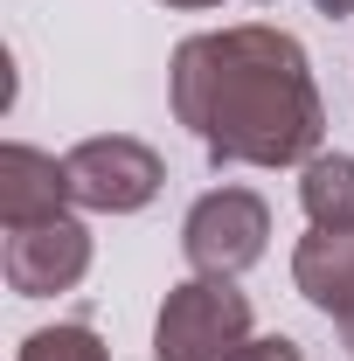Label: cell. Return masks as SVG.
Returning a JSON list of instances; mask_svg holds the SVG:
<instances>
[{
    "instance_id": "cell-12",
    "label": "cell",
    "mask_w": 354,
    "mask_h": 361,
    "mask_svg": "<svg viewBox=\"0 0 354 361\" xmlns=\"http://www.w3.org/2000/svg\"><path fill=\"white\" fill-rule=\"evenodd\" d=\"M160 7H181V14H209V7H222V0H160Z\"/></svg>"
},
{
    "instance_id": "cell-7",
    "label": "cell",
    "mask_w": 354,
    "mask_h": 361,
    "mask_svg": "<svg viewBox=\"0 0 354 361\" xmlns=\"http://www.w3.org/2000/svg\"><path fill=\"white\" fill-rule=\"evenodd\" d=\"M292 285L312 313H326L341 326L354 355V229H306L292 250Z\"/></svg>"
},
{
    "instance_id": "cell-5",
    "label": "cell",
    "mask_w": 354,
    "mask_h": 361,
    "mask_svg": "<svg viewBox=\"0 0 354 361\" xmlns=\"http://www.w3.org/2000/svg\"><path fill=\"white\" fill-rule=\"evenodd\" d=\"M90 257H97V243H90V229L77 216H56V223H35V229H7V243H0V271H7V285L21 299L77 292Z\"/></svg>"
},
{
    "instance_id": "cell-8",
    "label": "cell",
    "mask_w": 354,
    "mask_h": 361,
    "mask_svg": "<svg viewBox=\"0 0 354 361\" xmlns=\"http://www.w3.org/2000/svg\"><path fill=\"white\" fill-rule=\"evenodd\" d=\"M299 209L312 229H354V153H312L299 167Z\"/></svg>"
},
{
    "instance_id": "cell-14",
    "label": "cell",
    "mask_w": 354,
    "mask_h": 361,
    "mask_svg": "<svg viewBox=\"0 0 354 361\" xmlns=\"http://www.w3.org/2000/svg\"><path fill=\"white\" fill-rule=\"evenodd\" d=\"M348 361H354V355H348Z\"/></svg>"
},
{
    "instance_id": "cell-6",
    "label": "cell",
    "mask_w": 354,
    "mask_h": 361,
    "mask_svg": "<svg viewBox=\"0 0 354 361\" xmlns=\"http://www.w3.org/2000/svg\"><path fill=\"white\" fill-rule=\"evenodd\" d=\"M77 195H70V167L28 146V139H7L0 146V223L7 229H35V223H56L70 216Z\"/></svg>"
},
{
    "instance_id": "cell-2",
    "label": "cell",
    "mask_w": 354,
    "mask_h": 361,
    "mask_svg": "<svg viewBox=\"0 0 354 361\" xmlns=\"http://www.w3.org/2000/svg\"><path fill=\"white\" fill-rule=\"evenodd\" d=\"M257 341L250 292L236 278H202L188 271L153 313V361H243Z\"/></svg>"
},
{
    "instance_id": "cell-3",
    "label": "cell",
    "mask_w": 354,
    "mask_h": 361,
    "mask_svg": "<svg viewBox=\"0 0 354 361\" xmlns=\"http://www.w3.org/2000/svg\"><path fill=\"white\" fill-rule=\"evenodd\" d=\"M63 167H70V195H77V209L90 216H139V209H153V195L167 188V160L133 133H97V139H77L70 153H63Z\"/></svg>"
},
{
    "instance_id": "cell-11",
    "label": "cell",
    "mask_w": 354,
    "mask_h": 361,
    "mask_svg": "<svg viewBox=\"0 0 354 361\" xmlns=\"http://www.w3.org/2000/svg\"><path fill=\"white\" fill-rule=\"evenodd\" d=\"M312 7H319L326 21H354V0H312Z\"/></svg>"
},
{
    "instance_id": "cell-4",
    "label": "cell",
    "mask_w": 354,
    "mask_h": 361,
    "mask_svg": "<svg viewBox=\"0 0 354 361\" xmlns=\"http://www.w3.org/2000/svg\"><path fill=\"white\" fill-rule=\"evenodd\" d=\"M181 250H188V271H202V278H243L271 250V202L257 188L195 195V209L181 223Z\"/></svg>"
},
{
    "instance_id": "cell-13",
    "label": "cell",
    "mask_w": 354,
    "mask_h": 361,
    "mask_svg": "<svg viewBox=\"0 0 354 361\" xmlns=\"http://www.w3.org/2000/svg\"><path fill=\"white\" fill-rule=\"evenodd\" d=\"M257 7H271V0H257Z\"/></svg>"
},
{
    "instance_id": "cell-10",
    "label": "cell",
    "mask_w": 354,
    "mask_h": 361,
    "mask_svg": "<svg viewBox=\"0 0 354 361\" xmlns=\"http://www.w3.org/2000/svg\"><path fill=\"white\" fill-rule=\"evenodd\" d=\"M243 361H306V348H299L292 334H257V341H250V355H243Z\"/></svg>"
},
{
    "instance_id": "cell-9",
    "label": "cell",
    "mask_w": 354,
    "mask_h": 361,
    "mask_svg": "<svg viewBox=\"0 0 354 361\" xmlns=\"http://www.w3.org/2000/svg\"><path fill=\"white\" fill-rule=\"evenodd\" d=\"M14 361H111V348L90 319H56V326H35L14 348Z\"/></svg>"
},
{
    "instance_id": "cell-1",
    "label": "cell",
    "mask_w": 354,
    "mask_h": 361,
    "mask_svg": "<svg viewBox=\"0 0 354 361\" xmlns=\"http://www.w3.org/2000/svg\"><path fill=\"white\" fill-rule=\"evenodd\" d=\"M167 97L216 167H306L326 139L312 56L271 21L188 35L167 63Z\"/></svg>"
}]
</instances>
